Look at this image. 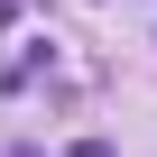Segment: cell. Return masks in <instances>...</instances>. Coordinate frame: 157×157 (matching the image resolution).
Returning <instances> with one entry per match:
<instances>
[{"mask_svg":"<svg viewBox=\"0 0 157 157\" xmlns=\"http://www.w3.org/2000/svg\"><path fill=\"white\" fill-rule=\"evenodd\" d=\"M65 157H111V139H74V148H65Z\"/></svg>","mask_w":157,"mask_h":157,"instance_id":"6da1fadb","label":"cell"}]
</instances>
